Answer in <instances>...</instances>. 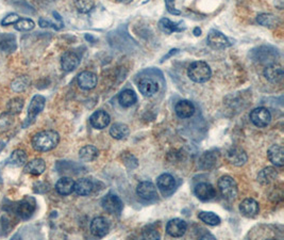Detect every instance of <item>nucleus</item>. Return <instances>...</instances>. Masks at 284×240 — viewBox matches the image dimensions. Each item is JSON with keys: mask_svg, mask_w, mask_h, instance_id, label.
Segmentation results:
<instances>
[{"mask_svg": "<svg viewBox=\"0 0 284 240\" xmlns=\"http://www.w3.org/2000/svg\"><path fill=\"white\" fill-rule=\"evenodd\" d=\"M60 142V135L55 130H43L35 133L31 144L37 152H49L56 148Z\"/></svg>", "mask_w": 284, "mask_h": 240, "instance_id": "obj_1", "label": "nucleus"}, {"mask_svg": "<svg viewBox=\"0 0 284 240\" xmlns=\"http://www.w3.org/2000/svg\"><path fill=\"white\" fill-rule=\"evenodd\" d=\"M187 76L196 83L207 82L212 76L211 67L203 61L193 62L187 69Z\"/></svg>", "mask_w": 284, "mask_h": 240, "instance_id": "obj_2", "label": "nucleus"}, {"mask_svg": "<svg viewBox=\"0 0 284 240\" xmlns=\"http://www.w3.org/2000/svg\"><path fill=\"white\" fill-rule=\"evenodd\" d=\"M218 189L221 191V194L223 195L224 199L229 201L234 200L239 192L237 181L229 175L222 176L218 179Z\"/></svg>", "mask_w": 284, "mask_h": 240, "instance_id": "obj_3", "label": "nucleus"}, {"mask_svg": "<svg viewBox=\"0 0 284 240\" xmlns=\"http://www.w3.org/2000/svg\"><path fill=\"white\" fill-rule=\"evenodd\" d=\"M45 103L46 99L44 96L42 95H35L34 97L31 99V103L28 107V115H27V120L24 123V127L29 126L35 121L36 116L41 113L43 109H44Z\"/></svg>", "mask_w": 284, "mask_h": 240, "instance_id": "obj_4", "label": "nucleus"}, {"mask_svg": "<svg viewBox=\"0 0 284 240\" xmlns=\"http://www.w3.org/2000/svg\"><path fill=\"white\" fill-rule=\"evenodd\" d=\"M36 209V201L34 197L32 196H25L23 200L17 203L16 206V213L23 220H28Z\"/></svg>", "mask_w": 284, "mask_h": 240, "instance_id": "obj_5", "label": "nucleus"}, {"mask_svg": "<svg viewBox=\"0 0 284 240\" xmlns=\"http://www.w3.org/2000/svg\"><path fill=\"white\" fill-rule=\"evenodd\" d=\"M250 121L253 124L259 128H264L269 125L271 121V114L269 110L264 107H259L250 112Z\"/></svg>", "mask_w": 284, "mask_h": 240, "instance_id": "obj_6", "label": "nucleus"}, {"mask_svg": "<svg viewBox=\"0 0 284 240\" xmlns=\"http://www.w3.org/2000/svg\"><path fill=\"white\" fill-rule=\"evenodd\" d=\"M101 205H103V208L106 212L112 213V215H120L124 204H122L120 196L113 193H109L104 196V199L101 200Z\"/></svg>", "mask_w": 284, "mask_h": 240, "instance_id": "obj_7", "label": "nucleus"}, {"mask_svg": "<svg viewBox=\"0 0 284 240\" xmlns=\"http://www.w3.org/2000/svg\"><path fill=\"white\" fill-rule=\"evenodd\" d=\"M207 42L209 46L216 50L226 49V48L231 45V43L229 42L227 36H224V34H223L222 32H219L217 30H212L210 33H209Z\"/></svg>", "mask_w": 284, "mask_h": 240, "instance_id": "obj_8", "label": "nucleus"}, {"mask_svg": "<svg viewBox=\"0 0 284 240\" xmlns=\"http://www.w3.org/2000/svg\"><path fill=\"white\" fill-rule=\"evenodd\" d=\"M226 158L229 163L235 165V167H242V165H244L248 160L246 152L243 148L238 146L229 148L226 153Z\"/></svg>", "mask_w": 284, "mask_h": 240, "instance_id": "obj_9", "label": "nucleus"}, {"mask_svg": "<svg viewBox=\"0 0 284 240\" xmlns=\"http://www.w3.org/2000/svg\"><path fill=\"white\" fill-rule=\"evenodd\" d=\"M186 229H187V223L179 218L171 219L170 221H168L167 225H166V233H167L169 236L175 237V238L183 236L186 232Z\"/></svg>", "mask_w": 284, "mask_h": 240, "instance_id": "obj_10", "label": "nucleus"}, {"mask_svg": "<svg viewBox=\"0 0 284 240\" xmlns=\"http://www.w3.org/2000/svg\"><path fill=\"white\" fill-rule=\"evenodd\" d=\"M90 233H92L95 237L103 238L110 231V224L104 217H97L93 219L90 225Z\"/></svg>", "mask_w": 284, "mask_h": 240, "instance_id": "obj_11", "label": "nucleus"}, {"mask_svg": "<svg viewBox=\"0 0 284 240\" xmlns=\"http://www.w3.org/2000/svg\"><path fill=\"white\" fill-rule=\"evenodd\" d=\"M136 193L145 201H152L158 196L157 187L151 181H142L137 185Z\"/></svg>", "mask_w": 284, "mask_h": 240, "instance_id": "obj_12", "label": "nucleus"}, {"mask_svg": "<svg viewBox=\"0 0 284 240\" xmlns=\"http://www.w3.org/2000/svg\"><path fill=\"white\" fill-rule=\"evenodd\" d=\"M78 85L82 90H92L94 89L98 82L97 75L93 72L84 71L78 75Z\"/></svg>", "mask_w": 284, "mask_h": 240, "instance_id": "obj_13", "label": "nucleus"}, {"mask_svg": "<svg viewBox=\"0 0 284 240\" xmlns=\"http://www.w3.org/2000/svg\"><path fill=\"white\" fill-rule=\"evenodd\" d=\"M194 192H195V194L198 199L203 201V202L213 200L214 197L216 196L215 188H214V187L209 183H200V184L196 185Z\"/></svg>", "mask_w": 284, "mask_h": 240, "instance_id": "obj_14", "label": "nucleus"}, {"mask_svg": "<svg viewBox=\"0 0 284 240\" xmlns=\"http://www.w3.org/2000/svg\"><path fill=\"white\" fill-rule=\"evenodd\" d=\"M264 77L272 83H279L284 77L283 68L279 64H270L264 68Z\"/></svg>", "mask_w": 284, "mask_h": 240, "instance_id": "obj_15", "label": "nucleus"}, {"mask_svg": "<svg viewBox=\"0 0 284 240\" xmlns=\"http://www.w3.org/2000/svg\"><path fill=\"white\" fill-rule=\"evenodd\" d=\"M111 117L108 112L104 110L95 111L94 113L90 117V123L96 129H104L110 124Z\"/></svg>", "mask_w": 284, "mask_h": 240, "instance_id": "obj_16", "label": "nucleus"}, {"mask_svg": "<svg viewBox=\"0 0 284 240\" xmlns=\"http://www.w3.org/2000/svg\"><path fill=\"white\" fill-rule=\"evenodd\" d=\"M239 211L242 215L247 218H254L258 216L260 211L259 203L254 199H245L239 204Z\"/></svg>", "mask_w": 284, "mask_h": 240, "instance_id": "obj_17", "label": "nucleus"}, {"mask_svg": "<svg viewBox=\"0 0 284 240\" xmlns=\"http://www.w3.org/2000/svg\"><path fill=\"white\" fill-rule=\"evenodd\" d=\"M175 112L180 119H189L195 113V106L190 100H180L175 106Z\"/></svg>", "mask_w": 284, "mask_h": 240, "instance_id": "obj_18", "label": "nucleus"}, {"mask_svg": "<svg viewBox=\"0 0 284 240\" xmlns=\"http://www.w3.org/2000/svg\"><path fill=\"white\" fill-rule=\"evenodd\" d=\"M267 157L269 161L276 167H283L284 165V148L278 144L271 145L267 151Z\"/></svg>", "mask_w": 284, "mask_h": 240, "instance_id": "obj_19", "label": "nucleus"}, {"mask_svg": "<svg viewBox=\"0 0 284 240\" xmlns=\"http://www.w3.org/2000/svg\"><path fill=\"white\" fill-rule=\"evenodd\" d=\"M138 90L144 96L150 97L158 92L159 84L151 78H142L138 82Z\"/></svg>", "mask_w": 284, "mask_h": 240, "instance_id": "obj_20", "label": "nucleus"}, {"mask_svg": "<svg viewBox=\"0 0 284 240\" xmlns=\"http://www.w3.org/2000/svg\"><path fill=\"white\" fill-rule=\"evenodd\" d=\"M80 63V59L77 53L66 51L61 58V66L65 72H72L77 68Z\"/></svg>", "mask_w": 284, "mask_h": 240, "instance_id": "obj_21", "label": "nucleus"}, {"mask_svg": "<svg viewBox=\"0 0 284 240\" xmlns=\"http://www.w3.org/2000/svg\"><path fill=\"white\" fill-rule=\"evenodd\" d=\"M75 190V180L72 177L64 176L57 181L56 191L60 195H69Z\"/></svg>", "mask_w": 284, "mask_h": 240, "instance_id": "obj_22", "label": "nucleus"}, {"mask_svg": "<svg viewBox=\"0 0 284 240\" xmlns=\"http://www.w3.org/2000/svg\"><path fill=\"white\" fill-rule=\"evenodd\" d=\"M46 170V163L42 158H36L31 160V161L27 162L25 164L24 171L26 173L31 175H41L45 172Z\"/></svg>", "mask_w": 284, "mask_h": 240, "instance_id": "obj_23", "label": "nucleus"}, {"mask_svg": "<svg viewBox=\"0 0 284 240\" xmlns=\"http://www.w3.org/2000/svg\"><path fill=\"white\" fill-rule=\"evenodd\" d=\"M158 188L163 192V193H167V192H171L176 187V180L173 175L168 173H164L160 175L157 179Z\"/></svg>", "mask_w": 284, "mask_h": 240, "instance_id": "obj_24", "label": "nucleus"}, {"mask_svg": "<svg viewBox=\"0 0 284 240\" xmlns=\"http://www.w3.org/2000/svg\"><path fill=\"white\" fill-rule=\"evenodd\" d=\"M94 190V185L92 183V180H90L89 178H80L77 181H75V192L78 195L85 196L89 195L93 192Z\"/></svg>", "mask_w": 284, "mask_h": 240, "instance_id": "obj_25", "label": "nucleus"}, {"mask_svg": "<svg viewBox=\"0 0 284 240\" xmlns=\"http://www.w3.org/2000/svg\"><path fill=\"white\" fill-rule=\"evenodd\" d=\"M137 100V96L133 90L126 89L120 92L119 95V103L121 107H125V108H129V107L133 106Z\"/></svg>", "mask_w": 284, "mask_h": 240, "instance_id": "obj_26", "label": "nucleus"}, {"mask_svg": "<svg viewBox=\"0 0 284 240\" xmlns=\"http://www.w3.org/2000/svg\"><path fill=\"white\" fill-rule=\"evenodd\" d=\"M130 129L126 124L122 123H115L110 128V135L112 138L116 139V140H122V139L129 136Z\"/></svg>", "mask_w": 284, "mask_h": 240, "instance_id": "obj_27", "label": "nucleus"}, {"mask_svg": "<svg viewBox=\"0 0 284 240\" xmlns=\"http://www.w3.org/2000/svg\"><path fill=\"white\" fill-rule=\"evenodd\" d=\"M278 176V173L275 168L267 167L261 171L258 175V181L262 185H269L272 181H275Z\"/></svg>", "mask_w": 284, "mask_h": 240, "instance_id": "obj_28", "label": "nucleus"}, {"mask_svg": "<svg viewBox=\"0 0 284 240\" xmlns=\"http://www.w3.org/2000/svg\"><path fill=\"white\" fill-rule=\"evenodd\" d=\"M99 151L94 145H85L79 151V157L85 162H90L98 157Z\"/></svg>", "mask_w": 284, "mask_h": 240, "instance_id": "obj_29", "label": "nucleus"}, {"mask_svg": "<svg viewBox=\"0 0 284 240\" xmlns=\"http://www.w3.org/2000/svg\"><path fill=\"white\" fill-rule=\"evenodd\" d=\"M256 21L263 27H269V28H275L280 23V19L276 15L269 13H262L256 16Z\"/></svg>", "mask_w": 284, "mask_h": 240, "instance_id": "obj_30", "label": "nucleus"}, {"mask_svg": "<svg viewBox=\"0 0 284 240\" xmlns=\"http://www.w3.org/2000/svg\"><path fill=\"white\" fill-rule=\"evenodd\" d=\"M178 23H173L168 18H162L159 21V28L160 30L164 32L166 34H171L174 32H179L184 30V28H181Z\"/></svg>", "mask_w": 284, "mask_h": 240, "instance_id": "obj_31", "label": "nucleus"}, {"mask_svg": "<svg viewBox=\"0 0 284 240\" xmlns=\"http://www.w3.org/2000/svg\"><path fill=\"white\" fill-rule=\"evenodd\" d=\"M27 154L23 149H15L12 152L11 156L9 158V163L16 165V167H21V165H25L27 162Z\"/></svg>", "mask_w": 284, "mask_h": 240, "instance_id": "obj_32", "label": "nucleus"}, {"mask_svg": "<svg viewBox=\"0 0 284 240\" xmlns=\"http://www.w3.org/2000/svg\"><path fill=\"white\" fill-rule=\"evenodd\" d=\"M198 218L202 222H205L208 225L211 226H216L218 224H221V218L212 211H200L198 213Z\"/></svg>", "mask_w": 284, "mask_h": 240, "instance_id": "obj_33", "label": "nucleus"}, {"mask_svg": "<svg viewBox=\"0 0 284 240\" xmlns=\"http://www.w3.org/2000/svg\"><path fill=\"white\" fill-rule=\"evenodd\" d=\"M23 108H24V99L20 97H14L12 99H10L7 105V111L13 115L19 114L21 110H23Z\"/></svg>", "mask_w": 284, "mask_h": 240, "instance_id": "obj_34", "label": "nucleus"}, {"mask_svg": "<svg viewBox=\"0 0 284 240\" xmlns=\"http://www.w3.org/2000/svg\"><path fill=\"white\" fill-rule=\"evenodd\" d=\"M30 84V79L28 76H20L15 78L12 83H11V88L14 91V92H23L28 85Z\"/></svg>", "mask_w": 284, "mask_h": 240, "instance_id": "obj_35", "label": "nucleus"}, {"mask_svg": "<svg viewBox=\"0 0 284 240\" xmlns=\"http://www.w3.org/2000/svg\"><path fill=\"white\" fill-rule=\"evenodd\" d=\"M14 124V115L10 112H3L0 114V132H4L9 130Z\"/></svg>", "mask_w": 284, "mask_h": 240, "instance_id": "obj_36", "label": "nucleus"}, {"mask_svg": "<svg viewBox=\"0 0 284 240\" xmlns=\"http://www.w3.org/2000/svg\"><path fill=\"white\" fill-rule=\"evenodd\" d=\"M75 5H76L78 12L85 14L94 9L95 0H75Z\"/></svg>", "mask_w": 284, "mask_h": 240, "instance_id": "obj_37", "label": "nucleus"}, {"mask_svg": "<svg viewBox=\"0 0 284 240\" xmlns=\"http://www.w3.org/2000/svg\"><path fill=\"white\" fill-rule=\"evenodd\" d=\"M217 161V156L212 152L205 153L200 158V164L203 169H211L215 165Z\"/></svg>", "mask_w": 284, "mask_h": 240, "instance_id": "obj_38", "label": "nucleus"}, {"mask_svg": "<svg viewBox=\"0 0 284 240\" xmlns=\"http://www.w3.org/2000/svg\"><path fill=\"white\" fill-rule=\"evenodd\" d=\"M0 48L3 51H13L16 49V41H15V37L13 35H7L4 36L3 39L0 41Z\"/></svg>", "mask_w": 284, "mask_h": 240, "instance_id": "obj_39", "label": "nucleus"}, {"mask_svg": "<svg viewBox=\"0 0 284 240\" xmlns=\"http://www.w3.org/2000/svg\"><path fill=\"white\" fill-rule=\"evenodd\" d=\"M35 27V23L30 18H20L14 24V28L18 31H30Z\"/></svg>", "mask_w": 284, "mask_h": 240, "instance_id": "obj_40", "label": "nucleus"}, {"mask_svg": "<svg viewBox=\"0 0 284 240\" xmlns=\"http://www.w3.org/2000/svg\"><path fill=\"white\" fill-rule=\"evenodd\" d=\"M143 237L145 239H160V234L152 225H148L144 228Z\"/></svg>", "mask_w": 284, "mask_h": 240, "instance_id": "obj_41", "label": "nucleus"}, {"mask_svg": "<svg viewBox=\"0 0 284 240\" xmlns=\"http://www.w3.org/2000/svg\"><path fill=\"white\" fill-rule=\"evenodd\" d=\"M20 19V16L18 14L11 13L5 16V17L1 20V26H9V25H14L15 23Z\"/></svg>", "mask_w": 284, "mask_h": 240, "instance_id": "obj_42", "label": "nucleus"}, {"mask_svg": "<svg viewBox=\"0 0 284 240\" xmlns=\"http://www.w3.org/2000/svg\"><path fill=\"white\" fill-rule=\"evenodd\" d=\"M174 1H175V0H165L166 7H167V10H168V12H169L170 14L179 15V14H180V11L176 10L175 5H174Z\"/></svg>", "mask_w": 284, "mask_h": 240, "instance_id": "obj_43", "label": "nucleus"}, {"mask_svg": "<svg viewBox=\"0 0 284 240\" xmlns=\"http://www.w3.org/2000/svg\"><path fill=\"white\" fill-rule=\"evenodd\" d=\"M177 51H178V49H173V50H170V52L168 53V55H167V56H166V57H164V60H165V59H167L168 57H170L171 55H173V53H174V55H175V53H176Z\"/></svg>", "mask_w": 284, "mask_h": 240, "instance_id": "obj_44", "label": "nucleus"}, {"mask_svg": "<svg viewBox=\"0 0 284 240\" xmlns=\"http://www.w3.org/2000/svg\"><path fill=\"white\" fill-rule=\"evenodd\" d=\"M200 33H201V30H200L199 28H195V30H194V34H195L196 36H198V35H200Z\"/></svg>", "mask_w": 284, "mask_h": 240, "instance_id": "obj_45", "label": "nucleus"}, {"mask_svg": "<svg viewBox=\"0 0 284 240\" xmlns=\"http://www.w3.org/2000/svg\"><path fill=\"white\" fill-rule=\"evenodd\" d=\"M117 1L119 2H120V3H125V4H127V3H130L132 0H117Z\"/></svg>", "mask_w": 284, "mask_h": 240, "instance_id": "obj_46", "label": "nucleus"}]
</instances>
